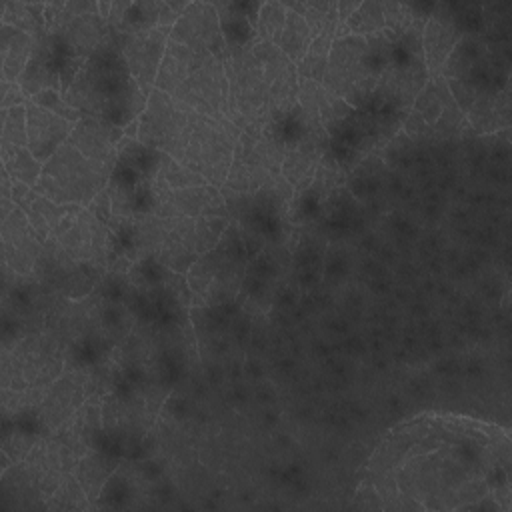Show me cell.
<instances>
[{"label":"cell","mask_w":512,"mask_h":512,"mask_svg":"<svg viewBox=\"0 0 512 512\" xmlns=\"http://www.w3.org/2000/svg\"><path fill=\"white\" fill-rule=\"evenodd\" d=\"M2 92H0V106L4 108H14V106H22L28 102V98L24 96L22 88L18 82H8V80H0Z\"/></svg>","instance_id":"cell-33"},{"label":"cell","mask_w":512,"mask_h":512,"mask_svg":"<svg viewBox=\"0 0 512 512\" xmlns=\"http://www.w3.org/2000/svg\"><path fill=\"white\" fill-rule=\"evenodd\" d=\"M64 100L82 116L124 128L142 116L148 96L130 74L114 36L84 62Z\"/></svg>","instance_id":"cell-3"},{"label":"cell","mask_w":512,"mask_h":512,"mask_svg":"<svg viewBox=\"0 0 512 512\" xmlns=\"http://www.w3.org/2000/svg\"><path fill=\"white\" fill-rule=\"evenodd\" d=\"M170 30H172L170 26H158L152 30H142L132 34H114L130 74L140 84L146 96L154 88V82L170 40Z\"/></svg>","instance_id":"cell-11"},{"label":"cell","mask_w":512,"mask_h":512,"mask_svg":"<svg viewBox=\"0 0 512 512\" xmlns=\"http://www.w3.org/2000/svg\"><path fill=\"white\" fill-rule=\"evenodd\" d=\"M154 88L166 92L178 106L226 120L228 80L222 58L196 52L168 40Z\"/></svg>","instance_id":"cell-4"},{"label":"cell","mask_w":512,"mask_h":512,"mask_svg":"<svg viewBox=\"0 0 512 512\" xmlns=\"http://www.w3.org/2000/svg\"><path fill=\"white\" fill-rule=\"evenodd\" d=\"M468 126L462 110L450 94L444 76H430L424 88L418 92L406 116L404 128L412 138H448Z\"/></svg>","instance_id":"cell-8"},{"label":"cell","mask_w":512,"mask_h":512,"mask_svg":"<svg viewBox=\"0 0 512 512\" xmlns=\"http://www.w3.org/2000/svg\"><path fill=\"white\" fill-rule=\"evenodd\" d=\"M286 150L280 142L264 134L252 136L242 132L224 188L238 194L258 192L274 174L280 172Z\"/></svg>","instance_id":"cell-9"},{"label":"cell","mask_w":512,"mask_h":512,"mask_svg":"<svg viewBox=\"0 0 512 512\" xmlns=\"http://www.w3.org/2000/svg\"><path fill=\"white\" fill-rule=\"evenodd\" d=\"M284 4L306 20L314 38L324 34L326 30H338L336 2H284Z\"/></svg>","instance_id":"cell-27"},{"label":"cell","mask_w":512,"mask_h":512,"mask_svg":"<svg viewBox=\"0 0 512 512\" xmlns=\"http://www.w3.org/2000/svg\"><path fill=\"white\" fill-rule=\"evenodd\" d=\"M286 10H288V12H286V22H284V30H282V34H280L278 48H280L294 64H298V62L304 58V54L308 52V48H310L314 36H312L310 26L306 24V20H304L298 12L290 10L288 6H286Z\"/></svg>","instance_id":"cell-24"},{"label":"cell","mask_w":512,"mask_h":512,"mask_svg":"<svg viewBox=\"0 0 512 512\" xmlns=\"http://www.w3.org/2000/svg\"><path fill=\"white\" fill-rule=\"evenodd\" d=\"M2 120V138L0 152L28 146V128H26V104L0 110Z\"/></svg>","instance_id":"cell-29"},{"label":"cell","mask_w":512,"mask_h":512,"mask_svg":"<svg viewBox=\"0 0 512 512\" xmlns=\"http://www.w3.org/2000/svg\"><path fill=\"white\" fill-rule=\"evenodd\" d=\"M298 84V104L304 110V118L308 122L320 124L330 138L358 112L318 82L302 80Z\"/></svg>","instance_id":"cell-17"},{"label":"cell","mask_w":512,"mask_h":512,"mask_svg":"<svg viewBox=\"0 0 512 512\" xmlns=\"http://www.w3.org/2000/svg\"><path fill=\"white\" fill-rule=\"evenodd\" d=\"M462 36H464L462 28L454 20V16H450L448 12L428 14L420 34L422 56H424V66L428 70V76L440 74L450 52L454 50V46L460 42Z\"/></svg>","instance_id":"cell-19"},{"label":"cell","mask_w":512,"mask_h":512,"mask_svg":"<svg viewBox=\"0 0 512 512\" xmlns=\"http://www.w3.org/2000/svg\"><path fill=\"white\" fill-rule=\"evenodd\" d=\"M360 6V2L358 0H344V2H336V14H338V26L340 24H344L354 12H356V8Z\"/></svg>","instance_id":"cell-34"},{"label":"cell","mask_w":512,"mask_h":512,"mask_svg":"<svg viewBox=\"0 0 512 512\" xmlns=\"http://www.w3.org/2000/svg\"><path fill=\"white\" fill-rule=\"evenodd\" d=\"M286 4L284 2H264L258 6L256 12V26H254V34H256V42H270L276 44L280 42V34L284 30V22H286Z\"/></svg>","instance_id":"cell-28"},{"label":"cell","mask_w":512,"mask_h":512,"mask_svg":"<svg viewBox=\"0 0 512 512\" xmlns=\"http://www.w3.org/2000/svg\"><path fill=\"white\" fill-rule=\"evenodd\" d=\"M170 40L196 52H210L218 58L226 54L220 14L210 2H190L172 26Z\"/></svg>","instance_id":"cell-13"},{"label":"cell","mask_w":512,"mask_h":512,"mask_svg":"<svg viewBox=\"0 0 512 512\" xmlns=\"http://www.w3.org/2000/svg\"><path fill=\"white\" fill-rule=\"evenodd\" d=\"M42 248L44 244L18 206L2 218V256L10 272L28 276L42 256Z\"/></svg>","instance_id":"cell-14"},{"label":"cell","mask_w":512,"mask_h":512,"mask_svg":"<svg viewBox=\"0 0 512 512\" xmlns=\"http://www.w3.org/2000/svg\"><path fill=\"white\" fill-rule=\"evenodd\" d=\"M116 470V462L100 452H86L74 468V476L80 482L82 490L86 492L90 504L100 496L104 484L108 482V478L112 476V472Z\"/></svg>","instance_id":"cell-21"},{"label":"cell","mask_w":512,"mask_h":512,"mask_svg":"<svg viewBox=\"0 0 512 512\" xmlns=\"http://www.w3.org/2000/svg\"><path fill=\"white\" fill-rule=\"evenodd\" d=\"M158 152V150H156ZM156 180L164 182L170 188H190V186H202L208 184L200 174L188 170L180 162H176L172 156L158 152V162H156Z\"/></svg>","instance_id":"cell-30"},{"label":"cell","mask_w":512,"mask_h":512,"mask_svg":"<svg viewBox=\"0 0 512 512\" xmlns=\"http://www.w3.org/2000/svg\"><path fill=\"white\" fill-rule=\"evenodd\" d=\"M28 100L46 108V110H50V112H54V114H58V116H62V118H66V120H70V122H78L82 118V114L76 108H72L58 90H42V92L34 94Z\"/></svg>","instance_id":"cell-32"},{"label":"cell","mask_w":512,"mask_h":512,"mask_svg":"<svg viewBox=\"0 0 512 512\" xmlns=\"http://www.w3.org/2000/svg\"><path fill=\"white\" fill-rule=\"evenodd\" d=\"M124 138V130L102 120L82 116L68 138L84 156L96 160L104 166L116 168L118 164V142Z\"/></svg>","instance_id":"cell-18"},{"label":"cell","mask_w":512,"mask_h":512,"mask_svg":"<svg viewBox=\"0 0 512 512\" xmlns=\"http://www.w3.org/2000/svg\"><path fill=\"white\" fill-rule=\"evenodd\" d=\"M230 224L228 216H218V214H206L198 216L194 222V244H196V254L202 256L210 252L212 248L218 246L222 240L226 228Z\"/></svg>","instance_id":"cell-31"},{"label":"cell","mask_w":512,"mask_h":512,"mask_svg":"<svg viewBox=\"0 0 512 512\" xmlns=\"http://www.w3.org/2000/svg\"><path fill=\"white\" fill-rule=\"evenodd\" d=\"M334 38H336V30H326L324 34H320V36H316V38L312 40L308 52H306L304 58L296 64L298 82L310 80V82L322 84Z\"/></svg>","instance_id":"cell-25"},{"label":"cell","mask_w":512,"mask_h":512,"mask_svg":"<svg viewBox=\"0 0 512 512\" xmlns=\"http://www.w3.org/2000/svg\"><path fill=\"white\" fill-rule=\"evenodd\" d=\"M2 168L8 170L14 182H22L30 188L36 186L44 164L30 152V148H14L8 152H0Z\"/></svg>","instance_id":"cell-26"},{"label":"cell","mask_w":512,"mask_h":512,"mask_svg":"<svg viewBox=\"0 0 512 512\" xmlns=\"http://www.w3.org/2000/svg\"><path fill=\"white\" fill-rule=\"evenodd\" d=\"M386 22H384V10L382 2L376 0H366L360 2L356 12L338 26L336 36H372L384 32Z\"/></svg>","instance_id":"cell-23"},{"label":"cell","mask_w":512,"mask_h":512,"mask_svg":"<svg viewBox=\"0 0 512 512\" xmlns=\"http://www.w3.org/2000/svg\"><path fill=\"white\" fill-rule=\"evenodd\" d=\"M152 192H154V212L156 216L172 218V216H186L198 218L206 214L228 216V206L222 196V190L212 184L190 186V188H170L164 182L152 178Z\"/></svg>","instance_id":"cell-12"},{"label":"cell","mask_w":512,"mask_h":512,"mask_svg":"<svg viewBox=\"0 0 512 512\" xmlns=\"http://www.w3.org/2000/svg\"><path fill=\"white\" fill-rule=\"evenodd\" d=\"M112 232L88 208H78L62 218L48 240L72 262H96L106 256Z\"/></svg>","instance_id":"cell-10"},{"label":"cell","mask_w":512,"mask_h":512,"mask_svg":"<svg viewBox=\"0 0 512 512\" xmlns=\"http://www.w3.org/2000/svg\"><path fill=\"white\" fill-rule=\"evenodd\" d=\"M242 130L226 120L178 106L166 92L152 88L140 116L138 142L164 152L208 184L224 188Z\"/></svg>","instance_id":"cell-2"},{"label":"cell","mask_w":512,"mask_h":512,"mask_svg":"<svg viewBox=\"0 0 512 512\" xmlns=\"http://www.w3.org/2000/svg\"><path fill=\"white\" fill-rule=\"evenodd\" d=\"M76 122H70L34 102H26V128H28V148L44 164L54 152L68 142Z\"/></svg>","instance_id":"cell-16"},{"label":"cell","mask_w":512,"mask_h":512,"mask_svg":"<svg viewBox=\"0 0 512 512\" xmlns=\"http://www.w3.org/2000/svg\"><path fill=\"white\" fill-rule=\"evenodd\" d=\"M394 40L386 34L336 36L322 86L356 110L368 108L390 60Z\"/></svg>","instance_id":"cell-5"},{"label":"cell","mask_w":512,"mask_h":512,"mask_svg":"<svg viewBox=\"0 0 512 512\" xmlns=\"http://www.w3.org/2000/svg\"><path fill=\"white\" fill-rule=\"evenodd\" d=\"M36 38L18 28L0 26V56H2V78L8 82H18L32 52Z\"/></svg>","instance_id":"cell-20"},{"label":"cell","mask_w":512,"mask_h":512,"mask_svg":"<svg viewBox=\"0 0 512 512\" xmlns=\"http://www.w3.org/2000/svg\"><path fill=\"white\" fill-rule=\"evenodd\" d=\"M242 276V242L230 222L218 246L198 256L186 274L194 306H216L234 298Z\"/></svg>","instance_id":"cell-7"},{"label":"cell","mask_w":512,"mask_h":512,"mask_svg":"<svg viewBox=\"0 0 512 512\" xmlns=\"http://www.w3.org/2000/svg\"><path fill=\"white\" fill-rule=\"evenodd\" d=\"M44 10L46 2H4L0 20L2 24L28 32L36 38L46 32Z\"/></svg>","instance_id":"cell-22"},{"label":"cell","mask_w":512,"mask_h":512,"mask_svg":"<svg viewBox=\"0 0 512 512\" xmlns=\"http://www.w3.org/2000/svg\"><path fill=\"white\" fill-rule=\"evenodd\" d=\"M64 62V54L56 42V38L48 32L36 36L34 52L18 80L26 98L42 90H62L60 84V68ZM62 94V92H60Z\"/></svg>","instance_id":"cell-15"},{"label":"cell","mask_w":512,"mask_h":512,"mask_svg":"<svg viewBox=\"0 0 512 512\" xmlns=\"http://www.w3.org/2000/svg\"><path fill=\"white\" fill-rule=\"evenodd\" d=\"M382 508H502L510 496L506 428L462 416L424 414L398 424L366 462Z\"/></svg>","instance_id":"cell-1"},{"label":"cell","mask_w":512,"mask_h":512,"mask_svg":"<svg viewBox=\"0 0 512 512\" xmlns=\"http://www.w3.org/2000/svg\"><path fill=\"white\" fill-rule=\"evenodd\" d=\"M110 10H112V2H98V14H100L104 20H108Z\"/></svg>","instance_id":"cell-35"},{"label":"cell","mask_w":512,"mask_h":512,"mask_svg":"<svg viewBox=\"0 0 512 512\" xmlns=\"http://www.w3.org/2000/svg\"><path fill=\"white\" fill-rule=\"evenodd\" d=\"M114 170L116 168L90 160L76 146L66 142L48 162H44L34 190L56 204L88 208L92 200L108 188Z\"/></svg>","instance_id":"cell-6"}]
</instances>
